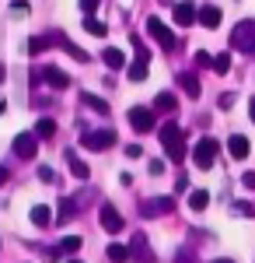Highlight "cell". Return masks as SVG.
Returning <instances> with one entry per match:
<instances>
[{"label": "cell", "instance_id": "8d00e7d4", "mask_svg": "<svg viewBox=\"0 0 255 263\" xmlns=\"http://www.w3.org/2000/svg\"><path fill=\"white\" fill-rule=\"evenodd\" d=\"M231 105H235V95H231V91H227V95H224V99H220V109H231Z\"/></svg>", "mask_w": 255, "mask_h": 263}, {"label": "cell", "instance_id": "d6a6232c", "mask_svg": "<svg viewBox=\"0 0 255 263\" xmlns=\"http://www.w3.org/2000/svg\"><path fill=\"white\" fill-rule=\"evenodd\" d=\"M196 63H199V67H214V57H210V53H203V49H199V53H196Z\"/></svg>", "mask_w": 255, "mask_h": 263}, {"label": "cell", "instance_id": "5bb4252c", "mask_svg": "<svg viewBox=\"0 0 255 263\" xmlns=\"http://www.w3.org/2000/svg\"><path fill=\"white\" fill-rule=\"evenodd\" d=\"M220 21H224L220 7H214V4H203V7H199V25H203V28H217Z\"/></svg>", "mask_w": 255, "mask_h": 263}, {"label": "cell", "instance_id": "4dcf8cb0", "mask_svg": "<svg viewBox=\"0 0 255 263\" xmlns=\"http://www.w3.org/2000/svg\"><path fill=\"white\" fill-rule=\"evenodd\" d=\"M95 7H98V0H80V11H84V18H91V14H95Z\"/></svg>", "mask_w": 255, "mask_h": 263}, {"label": "cell", "instance_id": "9a60e30c", "mask_svg": "<svg viewBox=\"0 0 255 263\" xmlns=\"http://www.w3.org/2000/svg\"><path fill=\"white\" fill-rule=\"evenodd\" d=\"M175 81H178V88H182V91H185L189 99H199V91H203V88H199V78H196V74L182 70V74H178Z\"/></svg>", "mask_w": 255, "mask_h": 263}, {"label": "cell", "instance_id": "74e56055", "mask_svg": "<svg viewBox=\"0 0 255 263\" xmlns=\"http://www.w3.org/2000/svg\"><path fill=\"white\" fill-rule=\"evenodd\" d=\"M7 179H11V172H7V168L0 165V186H7Z\"/></svg>", "mask_w": 255, "mask_h": 263}, {"label": "cell", "instance_id": "4316f807", "mask_svg": "<svg viewBox=\"0 0 255 263\" xmlns=\"http://www.w3.org/2000/svg\"><path fill=\"white\" fill-rule=\"evenodd\" d=\"M210 70H217V74H227V70H231V53H217Z\"/></svg>", "mask_w": 255, "mask_h": 263}, {"label": "cell", "instance_id": "e575fe53", "mask_svg": "<svg viewBox=\"0 0 255 263\" xmlns=\"http://www.w3.org/2000/svg\"><path fill=\"white\" fill-rule=\"evenodd\" d=\"M175 190H178V193H185V190H189V179H185V176H175Z\"/></svg>", "mask_w": 255, "mask_h": 263}, {"label": "cell", "instance_id": "9c48e42d", "mask_svg": "<svg viewBox=\"0 0 255 263\" xmlns=\"http://www.w3.org/2000/svg\"><path fill=\"white\" fill-rule=\"evenodd\" d=\"M130 253H133V260H137V263H157L154 249H151V242H147V235H143V232H137V235H133Z\"/></svg>", "mask_w": 255, "mask_h": 263}, {"label": "cell", "instance_id": "d4e9b609", "mask_svg": "<svg viewBox=\"0 0 255 263\" xmlns=\"http://www.w3.org/2000/svg\"><path fill=\"white\" fill-rule=\"evenodd\" d=\"M53 32H49V35H35V39H28V53H32V57H39L42 49H46V46H53Z\"/></svg>", "mask_w": 255, "mask_h": 263}, {"label": "cell", "instance_id": "277c9868", "mask_svg": "<svg viewBox=\"0 0 255 263\" xmlns=\"http://www.w3.org/2000/svg\"><path fill=\"white\" fill-rule=\"evenodd\" d=\"M80 144L91 147V151H105V147L116 144V130L112 126H105V130H80Z\"/></svg>", "mask_w": 255, "mask_h": 263}, {"label": "cell", "instance_id": "b9f144b4", "mask_svg": "<svg viewBox=\"0 0 255 263\" xmlns=\"http://www.w3.org/2000/svg\"><path fill=\"white\" fill-rule=\"evenodd\" d=\"M67 263H80V260H67Z\"/></svg>", "mask_w": 255, "mask_h": 263}, {"label": "cell", "instance_id": "7a4b0ae2", "mask_svg": "<svg viewBox=\"0 0 255 263\" xmlns=\"http://www.w3.org/2000/svg\"><path fill=\"white\" fill-rule=\"evenodd\" d=\"M231 49L245 53V57H255V21H238L235 32H231Z\"/></svg>", "mask_w": 255, "mask_h": 263}, {"label": "cell", "instance_id": "83f0119b", "mask_svg": "<svg viewBox=\"0 0 255 263\" xmlns=\"http://www.w3.org/2000/svg\"><path fill=\"white\" fill-rule=\"evenodd\" d=\"M59 249H63V253H77V249H80V239H77V235H67V239L59 242Z\"/></svg>", "mask_w": 255, "mask_h": 263}, {"label": "cell", "instance_id": "7c38bea8", "mask_svg": "<svg viewBox=\"0 0 255 263\" xmlns=\"http://www.w3.org/2000/svg\"><path fill=\"white\" fill-rule=\"evenodd\" d=\"M42 81L49 84V88H59V91H63V88H70V74L59 70V67H46V70H42Z\"/></svg>", "mask_w": 255, "mask_h": 263}, {"label": "cell", "instance_id": "f35d334b", "mask_svg": "<svg viewBox=\"0 0 255 263\" xmlns=\"http://www.w3.org/2000/svg\"><path fill=\"white\" fill-rule=\"evenodd\" d=\"M248 112H252V123H255V99H248Z\"/></svg>", "mask_w": 255, "mask_h": 263}, {"label": "cell", "instance_id": "ffe728a7", "mask_svg": "<svg viewBox=\"0 0 255 263\" xmlns=\"http://www.w3.org/2000/svg\"><path fill=\"white\" fill-rule=\"evenodd\" d=\"M130 256H133V253H130V246H119V242H112L109 249H105V260H109V263H126Z\"/></svg>", "mask_w": 255, "mask_h": 263}, {"label": "cell", "instance_id": "ba28073f", "mask_svg": "<svg viewBox=\"0 0 255 263\" xmlns=\"http://www.w3.org/2000/svg\"><path fill=\"white\" fill-rule=\"evenodd\" d=\"M130 126H133L137 134H151V130H154V112H151L147 105L130 109Z\"/></svg>", "mask_w": 255, "mask_h": 263}, {"label": "cell", "instance_id": "3957f363", "mask_svg": "<svg viewBox=\"0 0 255 263\" xmlns=\"http://www.w3.org/2000/svg\"><path fill=\"white\" fill-rule=\"evenodd\" d=\"M217 151H220V144L214 141V137H199L196 141V147H193V162H196V168H214V162H217Z\"/></svg>", "mask_w": 255, "mask_h": 263}, {"label": "cell", "instance_id": "2e32d148", "mask_svg": "<svg viewBox=\"0 0 255 263\" xmlns=\"http://www.w3.org/2000/svg\"><path fill=\"white\" fill-rule=\"evenodd\" d=\"M53 39H56V46H63V49H67V53H70V57H74V60H77V63H88V53H84L80 46H74V42L67 39L63 32H53Z\"/></svg>", "mask_w": 255, "mask_h": 263}, {"label": "cell", "instance_id": "7402d4cb", "mask_svg": "<svg viewBox=\"0 0 255 263\" xmlns=\"http://www.w3.org/2000/svg\"><path fill=\"white\" fill-rule=\"evenodd\" d=\"M175 105H178V102H175V95H172V91H161V95L154 99V109H157V112H175Z\"/></svg>", "mask_w": 255, "mask_h": 263}, {"label": "cell", "instance_id": "cb8c5ba5", "mask_svg": "<svg viewBox=\"0 0 255 263\" xmlns=\"http://www.w3.org/2000/svg\"><path fill=\"white\" fill-rule=\"evenodd\" d=\"M189 207H193V211H206V207H210V193H206V190H193V193H189Z\"/></svg>", "mask_w": 255, "mask_h": 263}, {"label": "cell", "instance_id": "44dd1931", "mask_svg": "<svg viewBox=\"0 0 255 263\" xmlns=\"http://www.w3.org/2000/svg\"><path fill=\"white\" fill-rule=\"evenodd\" d=\"M49 221H53V211H49L46 203H35V207H32V224H35V228H46Z\"/></svg>", "mask_w": 255, "mask_h": 263}, {"label": "cell", "instance_id": "8fae6325", "mask_svg": "<svg viewBox=\"0 0 255 263\" xmlns=\"http://www.w3.org/2000/svg\"><path fill=\"white\" fill-rule=\"evenodd\" d=\"M98 221H101V228H105V232H122V214H119L112 203H101Z\"/></svg>", "mask_w": 255, "mask_h": 263}, {"label": "cell", "instance_id": "ac0fdd59", "mask_svg": "<svg viewBox=\"0 0 255 263\" xmlns=\"http://www.w3.org/2000/svg\"><path fill=\"white\" fill-rule=\"evenodd\" d=\"M77 211H80V203L74 200V197H63V200H59V214H56V221H59V224H67L70 218H74V214H77Z\"/></svg>", "mask_w": 255, "mask_h": 263}, {"label": "cell", "instance_id": "d590c367", "mask_svg": "<svg viewBox=\"0 0 255 263\" xmlns=\"http://www.w3.org/2000/svg\"><path fill=\"white\" fill-rule=\"evenodd\" d=\"M161 172H164V162L154 158V162H151V176H161Z\"/></svg>", "mask_w": 255, "mask_h": 263}, {"label": "cell", "instance_id": "836d02e7", "mask_svg": "<svg viewBox=\"0 0 255 263\" xmlns=\"http://www.w3.org/2000/svg\"><path fill=\"white\" fill-rule=\"evenodd\" d=\"M241 186H245V190H255V172H245V176H241Z\"/></svg>", "mask_w": 255, "mask_h": 263}, {"label": "cell", "instance_id": "5b68a950", "mask_svg": "<svg viewBox=\"0 0 255 263\" xmlns=\"http://www.w3.org/2000/svg\"><path fill=\"white\" fill-rule=\"evenodd\" d=\"M147 32H151V39H154L164 53H172V49H175V42H178L175 32H172V28H168L161 18H147Z\"/></svg>", "mask_w": 255, "mask_h": 263}, {"label": "cell", "instance_id": "4fadbf2b", "mask_svg": "<svg viewBox=\"0 0 255 263\" xmlns=\"http://www.w3.org/2000/svg\"><path fill=\"white\" fill-rule=\"evenodd\" d=\"M227 151H231V158H248V151H252V144H248V137H241V134H231L227 137Z\"/></svg>", "mask_w": 255, "mask_h": 263}, {"label": "cell", "instance_id": "f1b7e54d", "mask_svg": "<svg viewBox=\"0 0 255 263\" xmlns=\"http://www.w3.org/2000/svg\"><path fill=\"white\" fill-rule=\"evenodd\" d=\"M84 28H88L91 35H105V25H101V21H95V18H84Z\"/></svg>", "mask_w": 255, "mask_h": 263}, {"label": "cell", "instance_id": "52a82bcc", "mask_svg": "<svg viewBox=\"0 0 255 263\" xmlns=\"http://www.w3.org/2000/svg\"><path fill=\"white\" fill-rule=\"evenodd\" d=\"M175 200L172 197H151V200L140 203V218H161V214H172Z\"/></svg>", "mask_w": 255, "mask_h": 263}, {"label": "cell", "instance_id": "60d3db41", "mask_svg": "<svg viewBox=\"0 0 255 263\" xmlns=\"http://www.w3.org/2000/svg\"><path fill=\"white\" fill-rule=\"evenodd\" d=\"M214 263H231V260H224V256H220V260H214Z\"/></svg>", "mask_w": 255, "mask_h": 263}, {"label": "cell", "instance_id": "8992f818", "mask_svg": "<svg viewBox=\"0 0 255 263\" xmlns=\"http://www.w3.org/2000/svg\"><path fill=\"white\" fill-rule=\"evenodd\" d=\"M39 134H35V130H32V134H18V137H14V155H18V158H25V162H32V158H35V155H39Z\"/></svg>", "mask_w": 255, "mask_h": 263}, {"label": "cell", "instance_id": "603a6c76", "mask_svg": "<svg viewBox=\"0 0 255 263\" xmlns=\"http://www.w3.org/2000/svg\"><path fill=\"white\" fill-rule=\"evenodd\" d=\"M35 134H39L42 141H49V137L56 134V120H53V116H42V120L35 123Z\"/></svg>", "mask_w": 255, "mask_h": 263}, {"label": "cell", "instance_id": "1f68e13d", "mask_svg": "<svg viewBox=\"0 0 255 263\" xmlns=\"http://www.w3.org/2000/svg\"><path fill=\"white\" fill-rule=\"evenodd\" d=\"M11 11L14 14H28V0H11Z\"/></svg>", "mask_w": 255, "mask_h": 263}, {"label": "cell", "instance_id": "30bf717a", "mask_svg": "<svg viewBox=\"0 0 255 263\" xmlns=\"http://www.w3.org/2000/svg\"><path fill=\"white\" fill-rule=\"evenodd\" d=\"M172 14H175V25L189 28V25H196V21H199V7H193L189 0H182V4H175V7H172Z\"/></svg>", "mask_w": 255, "mask_h": 263}, {"label": "cell", "instance_id": "d6986e66", "mask_svg": "<svg viewBox=\"0 0 255 263\" xmlns=\"http://www.w3.org/2000/svg\"><path fill=\"white\" fill-rule=\"evenodd\" d=\"M101 60L109 63V70H122V67H126V57H122V49H116V46H109V49L101 53Z\"/></svg>", "mask_w": 255, "mask_h": 263}, {"label": "cell", "instance_id": "f546056e", "mask_svg": "<svg viewBox=\"0 0 255 263\" xmlns=\"http://www.w3.org/2000/svg\"><path fill=\"white\" fill-rule=\"evenodd\" d=\"M39 179L42 182H56V172H53L49 165H42V168H39Z\"/></svg>", "mask_w": 255, "mask_h": 263}, {"label": "cell", "instance_id": "484cf974", "mask_svg": "<svg viewBox=\"0 0 255 263\" xmlns=\"http://www.w3.org/2000/svg\"><path fill=\"white\" fill-rule=\"evenodd\" d=\"M67 158H70V172H74V176H77L80 182H84V179H88V176H91V168H88V165L80 162V158H77V155H74V151H70Z\"/></svg>", "mask_w": 255, "mask_h": 263}, {"label": "cell", "instance_id": "e0dca14e", "mask_svg": "<svg viewBox=\"0 0 255 263\" xmlns=\"http://www.w3.org/2000/svg\"><path fill=\"white\" fill-rule=\"evenodd\" d=\"M80 105H88V109L98 112V116H109V102L98 99V95H91V91H80Z\"/></svg>", "mask_w": 255, "mask_h": 263}, {"label": "cell", "instance_id": "6da1fadb", "mask_svg": "<svg viewBox=\"0 0 255 263\" xmlns=\"http://www.w3.org/2000/svg\"><path fill=\"white\" fill-rule=\"evenodd\" d=\"M157 137H161V147H164V155H168V162H185V137H182V130H178L175 120H164V126L157 130Z\"/></svg>", "mask_w": 255, "mask_h": 263}, {"label": "cell", "instance_id": "ab89813d", "mask_svg": "<svg viewBox=\"0 0 255 263\" xmlns=\"http://www.w3.org/2000/svg\"><path fill=\"white\" fill-rule=\"evenodd\" d=\"M4 78H7V70H4V63H0V81H4Z\"/></svg>", "mask_w": 255, "mask_h": 263}]
</instances>
